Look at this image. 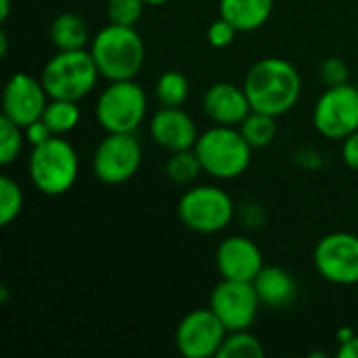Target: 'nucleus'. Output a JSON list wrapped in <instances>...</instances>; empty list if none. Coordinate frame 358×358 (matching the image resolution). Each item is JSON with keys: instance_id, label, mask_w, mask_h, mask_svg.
Here are the masks:
<instances>
[{"instance_id": "nucleus-1", "label": "nucleus", "mask_w": 358, "mask_h": 358, "mask_svg": "<svg viewBox=\"0 0 358 358\" xmlns=\"http://www.w3.org/2000/svg\"><path fill=\"white\" fill-rule=\"evenodd\" d=\"M243 88L254 111L279 117L298 105L302 96V76L287 59L264 57L248 69Z\"/></svg>"}, {"instance_id": "nucleus-2", "label": "nucleus", "mask_w": 358, "mask_h": 358, "mask_svg": "<svg viewBox=\"0 0 358 358\" xmlns=\"http://www.w3.org/2000/svg\"><path fill=\"white\" fill-rule=\"evenodd\" d=\"M90 55L101 71V78L134 80L145 63V42L136 27L109 23L90 40Z\"/></svg>"}, {"instance_id": "nucleus-3", "label": "nucleus", "mask_w": 358, "mask_h": 358, "mask_svg": "<svg viewBox=\"0 0 358 358\" xmlns=\"http://www.w3.org/2000/svg\"><path fill=\"white\" fill-rule=\"evenodd\" d=\"M195 153L203 172L218 180L241 176L252 164V145L241 134L239 126H220L203 130L195 143Z\"/></svg>"}, {"instance_id": "nucleus-4", "label": "nucleus", "mask_w": 358, "mask_h": 358, "mask_svg": "<svg viewBox=\"0 0 358 358\" xmlns=\"http://www.w3.org/2000/svg\"><path fill=\"white\" fill-rule=\"evenodd\" d=\"M80 159L73 145L63 136H50L46 143L31 147L27 174L31 185L48 197H59L71 191L78 180Z\"/></svg>"}, {"instance_id": "nucleus-5", "label": "nucleus", "mask_w": 358, "mask_h": 358, "mask_svg": "<svg viewBox=\"0 0 358 358\" xmlns=\"http://www.w3.org/2000/svg\"><path fill=\"white\" fill-rule=\"evenodd\" d=\"M101 71L90 55V50H57L42 69V84L50 99L82 101L86 99L96 82Z\"/></svg>"}, {"instance_id": "nucleus-6", "label": "nucleus", "mask_w": 358, "mask_h": 358, "mask_svg": "<svg viewBox=\"0 0 358 358\" xmlns=\"http://www.w3.org/2000/svg\"><path fill=\"white\" fill-rule=\"evenodd\" d=\"M180 222L199 235L224 231L237 214L233 197L216 185H197L185 191L176 206Z\"/></svg>"}, {"instance_id": "nucleus-7", "label": "nucleus", "mask_w": 358, "mask_h": 358, "mask_svg": "<svg viewBox=\"0 0 358 358\" xmlns=\"http://www.w3.org/2000/svg\"><path fill=\"white\" fill-rule=\"evenodd\" d=\"M94 117L105 132H136L147 117L145 88L134 80L109 82L96 99Z\"/></svg>"}, {"instance_id": "nucleus-8", "label": "nucleus", "mask_w": 358, "mask_h": 358, "mask_svg": "<svg viewBox=\"0 0 358 358\" xmlns=\"http://www.w3.org/2000/svg\"><path fill=\"white\" fill-rule=\"evenodd\" d=\"M143 147L134 132H107L92 153V174L103 185H124L136 176Z\"/></svg>"}, {"instance_id": "nucleus-9", "label": "nucleus", "mask_w": 358, "mask_h": 358, "mask_svg": "<svg viewBox=\"0 0 358 358\" xmlns=\"http://www.w3.org/2000/svg\"><path fill=\"white\" fill-rule=\"evenodd\" d=\"M315 130L329 141H344L358 130V88L357 84L327 86L313 109Z\"/></svg>"}, {"instance_id": "nucleus-10", "label": "nucleus", "mask_w": 358, "mask_h": 358, "mask_svg": "<svg viewBox=\"0 0 358 358\" xmlns=\"http://www.w3.org/2000/svg\"><path fill=\"white\" fill-rule=\"evenodd\" d=\"M317 273L334 285H358V235L334 231L325 235L313 254Z\"/></svg>"}, {"instance_id": "nucleus-11", "label": "nucleus", "mask_w": 358, "mask_h": 358, "mask_svg": "<svg viewBox=\"0 0 358 358\" xmlns=\"http://www.w3.org/2000/svg\"><path fill=\"white\" fill-rule=\"evenodd\" d=\"M224 323L208 308H195L187 313L174 331V344L185 358L218 357V350L227 338Z\"/></svg>"}, {"instance_id": "nucleus-12", "label": "nucleus", "mask_w": 358, "mask_h": 358, "mask_svg": "<svg viewBox=\"0 0 358 358\" xmlns=\"http://www.w3.org/2000/svg\"><path fill=\"white\" fill-rule=\"evenodd\" d=\"M208 306L224 323L227 331H239L250 329L256 323L262 302L254 283L222 279L212 289Z\"/></svg>"}, {"instance_id": "nucleus-13", "label": "nucleus", "mask_w": 358, "mask_h": 358, "mask_svg": "<svg viewBox=\"0 0 358 358\" xmlns=\"http://www.w3.org/2000/svg\"><path fill=\"white\" fill-rule=\"evenodd\" d=\"M50 96L42 84L34 76L25 71H17L8 78L2 90V115L10 122L25 128L27 124L42 117Z\"/></svg>"}, {"instance_id": "nucleus-14", "label": "nucleus", "mask_w": 358, "mask_h": 358, "mask_svg": "<svg viewBox=\"0 0 358 358\" xmlns=\"http://www.w3.org/2000/svg\"><path fill=\"white\" fill-rule=\"evenodd\" d=\"M216 268L222 279L254 283L264 268V256L250 237L231 235L222 239L216 250Z\"/></svg>"}, {"instance_id": "nucleus-15", "label": "nucleus", "mask_w": 358, "mask_h": 358, "mask_svg": "<svg viewBox=\"0 0 358 358\" xmlns=\"http://www.w3.org/2000/svg\"><path fill=\"white\" fill-rule=\"evenodd\" d=\"M149 132L155 145L170 153L193 149L199 138L195 120L180 107H159L151 117Z\"/></svg>"}, {"instance_id": "nucleus-16", "label": "nucleus", "mask_w": 358, "mask_h": 358, "mask_svg": "<svg viewBox=\"0 0 358 358\" xmlns=\"http://www.w3.org/2000/svg\"><path fill=\"white\" fill-rule=\"evenodd\" d=\"M206 115L220 126H239L252 111L243 86L233 82H216L203 92Z\"/></svg>"}, {"instance_id": "nucleus-17", "label": "nucleus", "mask_w": 358, "mask_h": 358, "mask_svg": "<svg viewBox=\"0 0 358 358\" xmlns=\"http://www.w3.org/2000/svg\"><path fill=\"white\" fill-rule=\"evenodd\" d=\"M254 287L262 306L273 310H283L298 298V283L294 275L281 266H264L254 279Z\"/></svg>"}, {"instance_id": "nucleus-18", "label": "nucleus", "mask_w": 358, "mask_h": 358, "mask_svg": "<svg viewBox=\"0 0 358 358\" xmlns=\"http://www.w3.org/2000/svg\"><path fill=\"white\" fill-rule=\"evenodd\" d=\"M218 8L237 31H256L268 23L275 0H218Z\"/></svg>"}, {"instance_id": "nucleus-19", "label": "nucleus", "mask_w": 358, "mask_h": 358, "mask_svg": "<svg viewBox=\"0 0 358 358\" xmlns=\"http://www.w3.org/2000/svg\"><path fill=\"white\" fill-rule=\"evenodd\" d=\"M50 40L57 50H82L90 44L86 19L78 13H61L50 23Z\"/></svg>"}, {"instance_id": "nucleus-20", "label": "nucleus", "mask_w": 358, "mask_h": 358, "mask_svg": "<svg viewBox=\"0 0 358 358\" xmlns=\"http://www.w3.org/2000/svg\"><path fill=\"white\" fill-rule=\"evenodd\" d=\"M42 120L46 122V126L50 128V132L55 136H63L78 128V124L82 120V111L78 107V101L50 99L42 113Z\"/></svg>"}, {"instance_id": "nucleus-21", "label": "nucleus", "mask_w": 358, "mask_h": 358, "mask_svg": "<svg viewBox=\"0 0 358 358\" xmlns=\"http://www.w3.org/2000/svg\"><path fill=\"white\" fill-rule=\"evenodd\" d=\"M241 134L252 145V149H264L273 145L277 136V117L262 113V111H250V115L239 124Z\"/></svg>"}, {"instance_id": "nucleus-22", "label": "nucleus", "mask_w": 358, "mask_h": 358, "mask_svg": "<svg viewBox=\"0 0 358 358\" xmlns=\"http://www.w3.org/2000/svg\"><path fill=\"white\" fill-rule=\"evenodd\" d=\"M155 99L162 107H182L189 99V80L182 71H164L155 82Z\"/></svg>"}, {"instance_id": "nucleus-23", "label": "nucleus", "mask_w": 358, "mask_h": 358, "mask_svg": "<svg viewBox=\"0 0 358 358\" xmlns=\"http://www.w3.org/2000/svg\"><path fill=\"white\" fill-rule=\"evenodd\" d=\"M164 172L168 180H172L174 185H191L193 180H197L203 168L199 164L195 149H185V151L170 153V157L166 159Z\"/></svg>"}, {"instance_id": "nucleus-24", "label": "nucleus", "mask_w": 358, "mask_h": 358, "mask_svg": "<svg viewBox=\"0 0 358 358\" xmlns=\"http://www.w3.org/2000/svg\"><path fill=\"white\" fill-rule=\"evenodd\" d=\"M264 357V346L262 342L250 334V329H239V331H229L220 350L218 358H262Z\"/></svg>"}, {"instance_id": "nucleus-25", "label": "nucleus", "mask_w": 358, "mask_h": 358, "mask_svg": "<svg viewBox=\"0 0 358 358\" xmlns=\"http://www.w3.org/2000/svg\"><path fill=\"white\" fill-rule=\"evenodd\" d=\"M25 197L17 180L10 176L0 178V227H8L23 212Z\"/></svg>"}, {"instance_id": "nucleus-26", "label": "nucleus", "mask_w": 358, "mask_h": 358, "mask_svg": "<svg viewBox=\"0 0 358 358\" xmlns=\"http://www.w3.org/2000/svg\"><path fill=\"white\" fill-rule=\"evenodd\" d=\"M25 143L27 141H25L23 128L2 115L0 117V164L10 166L19 157Z\"/></svg>"}, {"instance_id": "nucleus-27", "label": "nucleus", "mask_w": 358, "mask_h": 358, "mask_svg": "<svg viewBox=\"0 0 358 358\" xmlns=\"http://www.w3.org/2000/svg\"><path fill=\"white\" fill-rule=\"evenodd\" d=\"M145 4V0H107V19L115 25L136 27L143 17Z\"/></svg>"}, {"instance_id": "nucleus-28", "label": "nucleus", "mask_w": 358, "mask_h": 358, "mask_svg": "<svg viewBox=\"0 0 358 358\" xmlns=\"http://www.w3.org/2000/svg\"><path fill=\"white\" fill-rule=\"evenodd\" d=\"M237 27L233 23H229L224 17H218L216 21H212V25L208 27V42L212 48H227L235 42L237 36Z\"/></svg>"}, {"instance_id": "nucleus-29", "label": "nucleus", "mask_w": 358, "mask_h": 358, "mask_svg": "<svg viewBox=\"0 0 358 358\" xmlns=\"http://www.w3.org/2000/svg\"><path fill=\"white\" fill-rule=\"evenodd\" d=\"M321 80L325 86H340V84H348V65L344 59L340 57H329L321 63Z\"/></svg>"}, {"instance_id": "nucleus-30", "label": "nucleus", "mask_w": 358, "mask_h": 358, "mask_svg": "<svg viewBox=\"0 0 358 358\" xmlns=\"http://www.w3.org/2000/svg\"><path fill=\"white\" fill-rule=\"evenodd\" d=\"M23 132H25V141H27V145H31V147H38V145L46 143L50 136H55L42 117H40V120H36V122H31V124H27V126L23 128Z\"/></svg>"}, {"instance_id": "nucleus-31", "label": "nucleus", "mask_w": 358, "mask_h": 358, "mask_svg": "<svg viewBox=\"0 0 358 358\" xmlns=\"http://www.w3.org/2000/svg\"><path fill=\"white\" fill-rule=\"evenodd\" d=\"M342 159L350 170L358 172V130L342 141Z\"/></svg>"}, {"instance_id": "nucleus-32", "label": "nucleus", "mask_w": 358, "mask_h": 358, "mask_svg": "<svg viewBox=\"0 0 358 358\" xmlns=\"http://www.w3.org/2000/svg\"><path fill=\"white\" fill-rule=\"evenodd\" d=\"M338 357L340 358H358V336H350L348 340H342L340 348H338Z\"/></svg>"}, {"instance_id": "nucleus-33", "label": "nucleus", "mask_w": 358, "mask_h": 358, "mask_svg": "<svg viewBox=\"0 0 358 358\" xmlns=\"http://www.w3.org/2000/svg\"><path fill=\"white\" fill-rule=\"evenodd\" d=\"M10 15V0H0V19L6 21Z\"/></svg>"}, {"instance_id": "nucleus-34", "label": "nucleus", "mask_w": 358, "mask_h": 358, "mask_svg": "<svg viewBox=\"0 0 358 358\" xmlns=\"http://www.w3.org/2000/svg\"><path fill=\"white\" fill-rule=\"evenodd\" d=\"M6 50H8V38H6V34L2 31V34H0V57H6Z\"/></svg>"}, {"instance_id": "nucleus-35", "label": "nucleus", "mask_w": 358, "mask_h": 358, "mask_svg": "<svg viewBox=\"0 0 358 358\" xmlns=\"http://www.w3.org/2000/svg\"><path fill=\"white\" fill-rule=\"evenodd\" d=\"M147 4H151V6H162V4H166V2H170V0H145Z\"/></svg>"}, {"instance_id": "nucleus-36", "label": "nucleus", "mask_w": 358, "mask_h": 358, "mask_svg": "<svg viewBox=\"0 0 358 358\" xmlns=\"http://www.w3.org/2000/svg\"><path fill=\"white\" fill-rule=\"evenodd\" d=\"M357 88H358V80H357Z\"/></svg>"}]
</instances>
